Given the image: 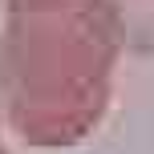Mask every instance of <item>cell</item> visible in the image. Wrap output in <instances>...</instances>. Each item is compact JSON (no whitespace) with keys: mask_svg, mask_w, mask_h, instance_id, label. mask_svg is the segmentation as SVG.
<instances>
[{"mask_svg":"<svg viewBox=\"0 0 154 154\" xmlns=\"http://www.w3.org/2000/svg\"><path fill=\"white\" fill-rule=\"evenodd\" d=\"M4 4H12V0H4Z\"/></svg>","mask_w":154,"mask_h":154,"instance_id":"3","label":"cell"},{"mask_svg":"<svg viewBox=\"0 0 154 154\" xmlns=\"http://www.w3.org/2000/svg\"><path fill=\"white\" fill-rule=\"evenodd\" d=\"M118 32L101 0H12L0 89L24 138L65 142L97 118Z\"/></svg>","mask_w":154,"mask_h":154,"instance_id":"1","label":"cell"},{"mask_svg":"<svg viewBox=\"0 0 154 154\" xmlns=\"http://www.w3.org/2000/svg\"><path fill=\"white\" fill-rule=\"evenodd\" d=\"M118 41L154 49V0H101Z\"/></svg>","mask_w":154,"mask_h":154,"instance_id":"2","label":"cell"},{"mask_svg":"<svg viewBox=\"0 0 154 154\" xmlns=\"http://www.w3.org/2000/svg\"><path fill=\"white\" fill-rule=\"evenodd\" d=\"M0 154H4V146H0Z\"/></svg>","mask_w":154,"mask_h":154,"instance_id":"4","label":"cell"}]
</instances>
